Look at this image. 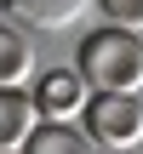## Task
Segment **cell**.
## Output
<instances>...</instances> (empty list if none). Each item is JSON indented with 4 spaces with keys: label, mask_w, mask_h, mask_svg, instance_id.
<instances>
[{
    "label": "cell",
    "mask_w": 143,
    "mask_h": 154,
    "mask_svg": "<svg viewBox=\"0 0 143 154\" xmlns=\"http://www.w3.org/2000/svg\"><path fill=\"white\" fill-rule=\"evenodd\" d=\"M80 80L92 86V97H138L143 91V34L132 29H97L80 40Z\"/></svg>",
    "instance_id": "obj_1"
},
{
    "label": "cell",
    "mask_w": 143,
    "mask_h": 154,
    "mask_svg": "<svg viewBox=\"0 0 143 154\" xmlns=\"http://www.w3.org/2000/svg\"><path fill=\"white\" fill-rule=\"evenodd\" d=\"M80 126H86V137L97 143V149L109 154H126L143 143V97H92L86 103V114H80Z\"/></svg>",
    "instance_id": "obj_2"
},
{
    "label": "cell",
    "mask_w": 143,
    "mask_h": 154,
    "mask_svg": "<svg viewBox=\"0 0 143 154\" xmlns=\"http://www.w3.org/2000/svg\"><path fill=\"white\" fill-rule=\"evenodd\" d=\"M29 97H34V114L40 120H75V114H86L92 86L80 80V69H46Z\"/></svg>",
    "instance_id": "obj_3"
},
{
    "label": "cell",
    "mask_w": 143,
    "mask_h": 154,
    "mask_svg": "<svg viewBox=\"0 0 143 154\" xmlns=\"http://www.w3.org/2000/svg\"><path fill=\"white\" fill-rule=\"evenodd\" d=\"M40 114H34V97L29 91H0V154H23L34 137Z\"/></svg>",
    "instance_id": "obj_4"
},
{
    "label": "cell",
    "mask_w": 143,
    "mask_h": 154,
    "mask_svg": "<svg viewBox=\"0 0 143 154\" xmlns=\"http://www.w3.org/2000/svg\"><path fill=\"white\" fill-rule=\"evenodd\" d=\"M6 6V17H17V23H29V29H69L86 6H97V0H0Z\"/></svg>",
    "instance_id": "obj_5"
},
{
    "label": "cell",
    "mask_w": 143,
    "mask_h": 154,
    "mask_svg": "<svg viewBox=\"0 0 143 154\" xmlns=\"http://www.w3.org/2000/svg\"><path fill=\"white\" fill-rule=\"evenodd\" d=\"M23 154H103V149H97V143L86 137V126H75V120H40Z\"/></svg>",
    "instance_id": "obj_6"
},
{
    "label": "cell",
    "mask_w": 143,
    "mask_h": 154,
    "mask_svg": "<svg viewBox=\"0 0 143 154\" xmlns=\"http://www.w3.org/2000/svg\"><path fill=\"white\" fill-rule=\"evenodd\" d=\"M29 74H34V46L11 23H0V91H23Z\"/></svg>",
    "instance_id": "obj_7"
},
{
    "label": "cell",
    "mask_w": 143,
    "mask_h": 154,
    "mask_svg": "<svg viewBox=\"0 0 143 154\" xmlns=\"http://www.w3.org/2000/svg\"><path fill=\"white\" fill-rule=\"evenodd\" d=\"M97 6H103V17L115 29H132V34L143 29V0H97Z\"/></svg>",
    "instance_id": "obj_8"
}]
</instances>
